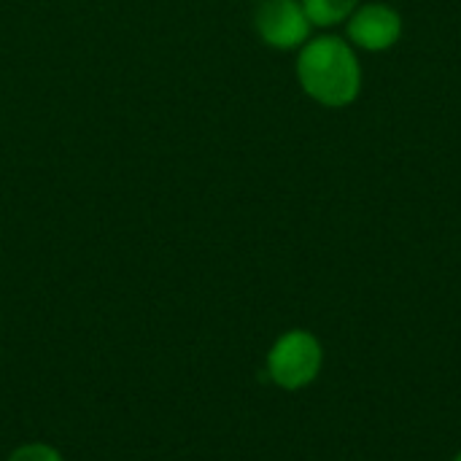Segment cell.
<instances>
[{
  "label": "cell",
  "mask_w": 461,
  "mask_h": 461,
  "mask_svg": "<svg viewBox=\"0 0 461 461\" xmlns=\"http://www.w3.org/2000/svg\"><path fill=\"white\" fill-rule=\"evenodd\" d=\"M321 370V346L305 330H292L276 340L267 357L270 378L284 389L308 386Z\"/></svg>",
  "instance_id": "cell-2"
},
{
  "label": "cell",
  "mask_w": 461,
  "mask_h": 461,
  "mask_svg": "<svg viewBox=\"0 0 461 461\" xmlns=\"http://www.w3.org/2000/svg\"><path fill=\"white\" fill-rule=\"evenodd\" d=\"M402 35V19L392 5L370 3L348 16V38L367 51H386Z\"/></svg>",
  "instance_id": "cell-4"
},
{
  "label": "cell",
  "mask_w": 461,
  "mask_h": 461,
  "mask_svg": "<svg viewBox=\"0 0 461 461\" xmlns=\"http://www.w3.org/2000/svg\"><path fill=\"white\" fill-rule=\"evenodd\" d=\"M454 461H461V454H459V456H456V459H454Z\"/></svg>",
  "instance_id": "cell-7"
},
{
  "label": "cell",
  "mask_w": 461,
  "mask_h": 461,
  "mask_svg": "<svg viewBox=\"0 0 461 461\" xmlns=\"http://www.w3.org/2000/svg\"><path fill=\"white\" fill-rule=\"evenodd\" d=\"M8 461H62V459H59V454H57L54 448H49V446H43V443H30V446L16 448Z\"/></svg>",
  "instance_id": "cell-6"
},
{
  "label": "cell",
  "mask_w": 461,
  "mask_h": 461,
  "mask_svg": "<svg viewBox=\"0 0 461 461\" xmlns=\"http://www.w3.org/2000/svg\"><path fill=\"white\" fill-rule=\"evenodd\" d=\"M254 24L262 41L273 49H297L311 32V19L300 0H262Z\"/></svg>",
  "instance_id": "cell-3"
},
{
  "label": "cell",
  "mask_w": 461,
  "mask_h": 461,
  "mask_svg": "<svg viewBox=\"0 0 461 461\" xmlns=\"http://www.w3.org/2000/svg\"><path fill=\"white\" fill-rule=\"evenodd\" d=\"M297 78L313 100L340 108L357 100L362 68L354 49L343 38L321 35L303 46L297 57Z\"/></svg>",
  "instance_id": "cell-1"
},
{
  "label": "cell",
  "mask_w": 461,
  "mask_h": 461,
  "mask_svg": "<svg viewBox=\"0 0 461 461\" xmlns=\"http://www.w3.org/2000/svg\"><path fill=\"white\" fill-rule=\"evenodd\" d=\"M303 8L311 24L332 27L338 22H346L357 11V0H303Z\"/></svg>",
  "instance_id": "cell-5"
}]
</instances>
